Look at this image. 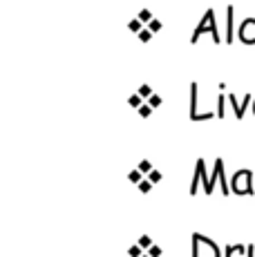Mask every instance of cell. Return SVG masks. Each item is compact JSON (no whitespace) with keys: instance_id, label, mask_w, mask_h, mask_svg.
<instances>
[{"instance_id":"26","label":"cell","mask_w":255,"mask_h":257,"mask_svg":"<svg viewBox=\"0 0 255 257\" xmlns=\"http://www.w3.org/2000/svg\"><path fill=\"white\" fill-rule=\"evenodd\" d=\"M150 29H153V32H159V29H161V23H159V21H150Z\"/></svg>"},{"instance_id":"17","label":"cell","mask_w":255,"mask_h":257,"mask_svg":"<svg viewBox=\"0 0 255 257\" xmlns=\"http://www.w3.org/2000/svg\"><path fill=\"white\" fill-rule=\"evenodd\" d=\"M139 114L141 116H150L153 114V105H150V103H144V105L139 107Z\"/></svg>"},{"instance_id":"28","label":"cell","mask_w":255,"mask_h":257,"mask_svg":"<svg viewBox=\"0 0 255 257\" xmlns=\"http://www.w3.org/2000/svg\"><path fill=\"white\" fill-rule=\"evenodd\" d=\"M253 112H255V98H253Z\"/></svg>"},{"instance_id":"4","label":"cell","mask_w":255,"mask_h":257,"mask_svg":"<svg viewBox=\"0 0 255 257\" xmlns=\"http://www.w3.org/2000/svg\"><path fill=\"white\" fill-rule=\"evenodd\" d=\"M210 184H213V188H215V184H219L224 197L230 195V184L226 179V172H224V161L222 159H215V170H213V175H210Z\"/></svg>"},{"instance_id":"29","label":"cell","mask_w":255,"mask_h":257,"mask_svg":"<svg viewBox=\"0 0 255 257\" xmlns=\"http://www.w3.org/2000/svg\"><path fill=\"white\" fill-rule=\"evenodd\" d=\"M141 257H150V255H141Z\"/></svg>"},{"instance_id":"18","label":"cell","mask_w":255,"mask_h":257,"mask_svg":"<svg viewBox=\"0 0 255 257\" xmlns=\"http://www.w3.org/2000/svg\"><path fill=\"white\" fill-rule=\"evenodd\" d=\"M139 94L144 98H150V96H153V87H150V85H141L139 87Z\"/></svg>"},{"instance_id":"7","label":"cell","mask_w":255,"mask_h":257,"mask_svg":"<svg viewBox=\"0 0 255 257\" xmlns=\"http://www.w3.org/2000/svg\"><path fill=\"white\" fill-rule=\"evenodd\" d=\"M226 96H228L230 107H233V112H235V118H244V112H246L248 103H251V94H246V96H244V103H239L237 98H235V94H226Z\"/></svg>"},{"instance_id":"25","label":"cell","mask_w":255,"mask_h":257,"mask_svg":"<svg viewBox=\"0 0 255 257\" xmlns=\"http://www.w3.org/2000/svg\"><path fill=\"white\" fill-rule=\"evenodd\" d=\"M130 29H132V32H141V21H132Z\"/></svg>"},{"instance_id":"27","label":"cell","mask_w":255,"mask_h":257,"mask_svg":"<svg viewBox=\"0 0 255 257\" xmlns=\"http://www.w3.org/2000/svg\"><path fill=\"white\" fill-rule=\"evenodd\" d=\"M246 257H255V246H246Z\"/></svg>"},{"instance_id":"2","label":"cell","mask_w":255,"mask_h":257,"mask_svg":"<svg viewBox=\"0 0 255 257\" xmlns=\"http://www.w3.org/2000/svg\"><path fill=\"white\" fill-rule=\"evenodd\" d=\"M190 241H193V257H222V248L210 237L202 233H193Z\"/></svg>"},{"instance_id":"16","label":"cell","mask_w":255,"mask_h":257,"mask_svg":"<svg viewBox=\"0 0 255 257\" xmlns=\"http://www.w3.org/2000/svg\"><path fill=\"white\" fill-rule=\"evenodd\" d=\"M139 21L141 23H150V21H153V14H150L148 9H141V12H139Z\"/></svg>"},{"instance_id":"9","label":"cell","mask_w":255,"mask_h":257,"mask_svg":"<svg viewBox=\"0 0 255 257\" xmlns=\"http://www.w3.org/2000/svg\"><path fill=\"white\" fill-rule=\"evenodd\" d=\"M233 14H235L233 5H228L226 7V38H224L226 43H233Z\"/></svg>"},{"instance_id":"23","label":"cell","mask_w":255,"mask_h":257,"mask_svg":"<svg viewBox=\"0 0 255 257\" xmlns=\"http://www.w3.org/2000/svg\"><path fill=\"white\" fill-rule=\"evenodd\" d=\"M141 250H144V248H141L139 244L132 246V248H130V257H141Z\"/></svg>"},{"instance_id":"19","label":"cell","mask_w":255,"mask_h":257,"mask_svg":"<svg viewBox=\"0 0 255 257\" xmlns=\"http://www.w3.org/2000/svg\"><path fill=\"white\" fill-rule=\"evenodd\" d=\"M150 188H153V181H150V179L148 181H146V179L139 181V190L144 192V195H146V192H150Z\"/></svg>"},{"instance_id":"20","label":"cell","mask_w":255,"mask_h":257,"mask_svg":"<svg viewBox=\"0 0 255 257\" xmlns=\"http://www.w3.org/2000/svg\"><path fill=\"white\" fill-rule=\"evenodd\" d=\"M137 168H139V170H141V172H144V175H146V172H150V170H153V164H150V161H146V159H144V161H141V164L137 166Z\"/></svg>"},{"instance_id":"1","label":"cell","mask_w":255,"mask_h":257,"mask_svg":"<svg viewBox=\"0 0 255 257\" xmlns=\"http://www.w3.org/2000/svg\"><path fill=\"white\" fill-rule=\"evenodd\" d=\"M202 34H210L215 43H222V36H219V29H217V18H215V9H206L202 23L195 27L193 36H190V43L195 45V43H197V38L202 36Z\"/></svg>"},{"instance_id":"22","label":"cell","mask_w":255,"mask_h":257,"mask_svg":"<svg viewBox=\"0 0 255 257\" xmlns=\"http://www.w3.org/2000/svg\"><path fill=\"white\" fill-rule=\"evenodd\" d=\"M148 175H150V181H153V184H157V181L161 179V172L159 170H150Z\"/></svg>"},{"instance_id":"3","label":"cell","mask_w":255,"mask_h":257,"mask_svg":"<svg viewBox=\"0 0 255 257\" xmlns=\"http://www.w3.org/2000/svg\"><path fill=\"white\" fill-rule=\"evenodd\" d=\"M230 190H233V195H255V186H253V172L248 170V168H239L237 172L233 175V179H230Z\"/></svg>"},{"instance_id":"10","label":"cell","mask_w":255,"mask_h":257,"mask_svg":"<svg viewBox=\"0 0 255 257\" xmlns=\"http://www.w3.org/2000/svg\"><path fill=\"white\" fill-rule=\"evenodd\" d=\"M202 184V175H199V170L195 168V175H193V181H190V195H197V186Z\"/></svg>"},{"instance_id":"8","label":"cell","mask_w":255,"mask_h":257,"mask_svg":"<svg viewBox=\"0 0 255 257\" xmlns=\"http://www.w3.org/2000/svg\"><path fill=\"white\" fill-rule=\"evenodd\" d=\"M195 168H197L199 175H202L204 192H206V195H213V184H210V175L206 172V161H204V159H197V164H195Z\"/></svg>"},{"instance_id":"11","label":"cell","mask_w":255,"mask_h":257,"mask_svg":"<svg viewBox=\"0 0 255 257\" xmlns=\"http://www.w3.org/2000/svg\"><path fill=\"white\" fill-rule=\"evenodd\" d=\"M226 103H228V96L222 92V94L217 96V116H219V118H224V105H226Z\"/></svg>"},{"instance_id":"24","label":"cell","mask_w":255,"mask_h":257,"mask_svg":"<svg viewBox=\"0 0 255 257\" xmlns=\"http://www.w3.org/2000/svg\"><path fill=\"white\" fill-rule=\"evenodd\" d=\"M148 255H150V257H159V255H161V248H159V246H150Z\"/></svg>"},{"instance_id":"6","label":"cell","mask_w":255,"mask_h":257,"mask_svg":"<svg viewBox=\"0 0 255 257\" xmlns=\"http://www.w3.org/2000/svg\"><path fill=\"white\" fill-rule=\"evenodd\" d=\"M251 29H255V18H246V21L239 25L237 36L244 45H255V34H251Z\"/></svg>"},{"instance_id":"5","label":"cell","mask_w":255,"mask_h":257,"mask_svg":"<svg viewBox=\"0 0 255 257\" xmlns=\"http://www.w3.org/2000/svg\"><path fill=\"white\" fill-rule=\"evenodd\" d=\"M213 116L215 112H206V114L197 112V83H190V121H208Z\"/></svg>"},{"instance_id":"12","label":"cell","mask_w":255,"mask_h":257,"mask_svg":"<svg viewBox=\"0 0 255 257\" xmlns=\"http://www.w3.org/2000/svg\"><path fill=\"white\" fill-rule=\"evenodd\" d=\"M153 29H141V32H137V36H139V41H144V43H148L150 38H153Z\"/></svg>"},{"instance_id":"14","label":"cell","mask_w":255,"mask_h":257,"mask_svg":"<svg viewBox=\"0 0 255 257\" xmlns=\"http://www.w3.org/2000/svg\"><path fill=\"white\" fill-rule=\"evenodd\" d=\"M137 244L146 250V248H150V246H153V239H150V235H144V237H139V241H137Z\"/></svg>"},{"instance_id":"21","label":"cell","mask_w":255,"mask_h":257,"mask_svg":"<svg viewBox=\"0 0 255 257\" xmlns=\"http://www.w3.org/2000/svg\"><path fill=\"white\" fill-rule=\"evenodd\" d=\"M148 103H150L153 107H159V105H161V96H157V94H153V96L148 98Z\"/></svg>"},{"instance_id":"13","label":"cell","mask_w":255,"mask_h":257,"mask_svg":"<svg viewBox=\"0 0 255 257\" xmlns=\"http://www.w3.org/2000/svg\"><path fill=\"white\" fill-rule=\"evenodd\" d=\"M130 105H132V107H137V110H139V107L144 105V96H141V94L137 92L135 96H130Z\"/></svg>"},{"instance_id":"15","label":"cell","mask_w":255,"mask_h":257,"mask_svg":"<svg viewBox=\"0 0 255 257\" xmlns=\"http://www.w3.org/2000/svg\"><path fill=\"white\" fill-rule=\"evenodd\" d=\"M130 181H135V184H139V181H144V172L137 168V170L130 172Z\"/></svg>"}]
</instances>
